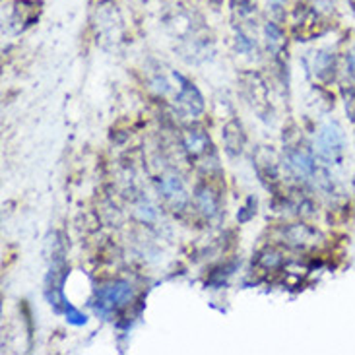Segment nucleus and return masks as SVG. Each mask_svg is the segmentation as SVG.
Masks as SVG:
<instances>
[{"mask_svg": "<svg viewBox=\"0 0 355 355\" xmlns=\"http://www.w3.org/2000/svg\"><path fill=\"white\" fill-rule=\"evenodd\" d=\"M245 132H243V126L237 121H230L227 125L223 126V144L230 155H241L243 154V148H245Z\"/></svg>", "mask_w": 355, "mask_h": 355, "instance_id": "9d476101", "label": "nucleus"}, {"mask_svg": "<svg viewBox=\"0 0 355 355\" xmlns=\"http://www.w3.org/2000/svg\"><path fill=\"white\" fill-rule=\"evenodd\" d=\"M311 70L315 72V76L318 80H330L334 78V72H336V58H334V53L330 51H318L313 57V62H311Z\"/></svg>", "mask_w": 355, "mask_h": 355, "instance_id": "9b49d317", "label": "nucleus"}, {"mask_svg": "<svg viewBox=\"0 0 355 355\" xmlns=\"http://www.w3.org/2000/svg\"><path fill=\"white\" fill-rule=\"evenodd\" d=\"M264 37H266V45H268L272 57H279L286 49V35H284L282 28L274 21H268L264 28Z\"/></svg>", "mask_w": 355, "mask_h": 355, "instance_id": "f8f14e48", "label": "nucleus"}, {"mask_svg": "<svg viewBox=\"0 0 355 355\" xmlns=\"http://www.w3.org/2000/svg\"><path fill=\"white\" fill-rule=\"evenodd\" d=\"M175 78L179 80V92H177V99L175 103L179 107L182 115L189 116V119H196L198 115H202L204 111V97L198 92V87L192 84L191 80H187L181 74H175Z\"/></svg>", "mask_w": 355, "mask_h": 355, "instance_id": "20e7f679", "label": "nucleus"}, {"mask_svg": "<svg viewBox=\"0 0 355 355\" xmlns=\"http://www.w3.org/2000/svg\"><path fill=\"white\" fill-rule=\"evenodd\" d=\"M346 154V135L336 121L322 125L317 136V155L327 165H338Z\"/></svg>", "mask_w": 355, "mask_h": 355, "instance_id": "f03ea898", "label": "nucleus"}, {"mask_svg": "<svg viewBox=\"0 0 355 355\" xmlns=\"http://www.w3.org/2000/svg\"><path fill=\"white\" fill-rule=\"evenodd\" d=\"M194 206H196V210L200 211L202 216L206 218V220H216L218 216L221 214V198L218 191L208 184V182H200V184H196V189H194Z\"/></svg>", "mask_w": 355, "mask_h": 355, "instance_id": "423d86ee", "label": "nucleus"}, {"mask_svg": "<svg viewBox=\"0 0 355 355\" xmlns=\"http://www.w3.org/2000/svg\"><path fill=\"white\" fill-rule=\"evenodd\" d=\"M210 2H214V4H221L223 0H210Z\"/></svg>", "mask_w": 355, "mask_h": 355, "instance_id": "a211bd4d", "label": "nucleus"}, {"mask_svg": "<svg viewBox=\"0 0 355 355\" xmlns=\"http://www.w3.org/2000/svg\"><path fill=\"white\" fill-rule=\"evenodd\" d=\"M64 315H67L68 322H72V324H76V327H82V324H86L87 317L86 315H82L78 309H74L70 303H68V307L64 309Z\"/></svg>", "mask_w": 355, "mask_h": 355, "instance_id": "2eb2a0df", "label": "nucleus"}, {"mask_svg": "<svg viewBox=\"0 0 355 355\" xmlns=\"http://www.w3.org/2000/svg\"><path fill=\"white\" fill-rule=\"evenodd\" d=\"M346 68H347V74H349L352 78H355V47L347 53Z\"/></svg>", "mask_w": 355, "mask_h": 355, "instance_id": "dca6fc26", "label": "nucleus"}, {"mask_svg": "<svg viewBox=\"0 0 355 355\" xmlns=\"http://www.w3.org/2000/svg\"><path fill=\"white\" fill-rule=\"evenodd\" d=\"M349 2H352V6H354V8H355V0H349Z\"/></svg>", "mask_w": 355, "mask_h": 355, "instance_id": "6ab92c4d", "label": "nucleus"}, {"mask_svg": "<svg viewBox=\"0 0 355 355\" xmlns=\"http://www.w3.org/2000/svg\"><path fill=\"white\" fill-rule=\"evenodd\" d=\"M286 167L288 171L299 181H307L317 173V162L311 150L297 146V148H289L286 152Z\"/></svg>", "mask_w": 355, "mask_h": 355, "instance_id": "39448f33", "label": "nucleus"}, {"mask_svg": "<svg viewBox=\"0 0 355 355\" xmlns=\"http://www.w3.org/2000/svg\"><path fill=\"white\" fill-rule=\"evenodd\" d=\"M136 291L130 282L126 279H116L109 282L105 286L97 289L96 295V311L101 317L111 318L113 315H119L126 305L132 303Z\"/></svg>", "mask_w": 355, "mask_h": 355, "instance_id": "f257e3e1", "label": "nucleus"}, {"mask_svg": "<svg viewBox=\"0 0 355 355\" xmlns=\"http://www.w3.org/2000/svg\"><path fill=\"white\" fill-rule=\"evenodd\" d=\"M97 35L101 37H116L119 31L116 29L121 28V18H119V10L116 6H97Z\"/></svg>", "mask_w": 355, "mask_h": 355, "instance_id": "6e6552de", "label": "nucleus"}, {"mask_svg": "<svg viewBox=\"0 0 355 355\" xmlns=\"http://www.w3.org/2000/svg\"><path fill=\"white\" fill-rule=\"evenodd\" d=\"M284 4H286V0H270V6H272V10H274V12H279Z\"/></svg>", "mask_w": 355, "mask_h": 355, "instance_id": "f3484780", "label": "nucleus"}, {"mask_svg": "<svg viewBox=\"0 0 355 355\" xmlns=\"http://www.w3.org/2000/svg\"><path fill=\"white\" fill-rule=\"evenodd\" d=\"M157 192L164 198V202L175 211H182L189 206V192L179 175L164 173L157 179Z\"/></svg>", "mask_w": 355, "mask_h": 355, "instance_id": "7ed1b4c3", "label": "nucleus"}, {"mask_svg": "<svg viewBox=\"0 0 355 355\" xmlns=\"http://www.w3.org/2000/svg\"><path fill=\"white\" fill-rule=\"evenodd\" d=\"M318 233L313 227H309L305 223H293L288 225L284 230V239L288 243L289 247H295V249H305L317 243Z\"/></svg>", "mask_w": 355, "mask_h": 355, "instance_id": "1a4fd4ad", "label": "nucleus"}, {"mask_svg": "<svg viewBox=\"0 0 355 355\" xmlns=\"http://www.w3.org/2000/svg\"><path fill=\"white\" fill-rule=\"evenodd\" d=\"M182 146H184V152L189 154L191 159L204 157L211 150L210 136L206 135V130H202L198 126H191V128L184 130V135H182Z\"/></svg>", "mask_w": 355, "mask_h": 355, "instance_id": "0eeeda50", "label": "nucleus"}, {"mask_svg": "<svg viewBox=\"0 0 355 355\" xmlns=\"http://www.w3.org/2000/svg\"><path fill=\"white\" fill-rule=\"evenodd\" d=\"M259 266L264 272H276L284 266V257H282V252H278L276 249H266L262 250L259 254Z\"/></svg>", "mask_w": 355, "mask_h": 355, "instance_id": "ddd939ff", "label": "nucleus"}, {"mask_svg": "<svg viewBox=\"0 0 355 355\" xmlns=\"http://www.w3.org/2000/svg\"><path fill=\"white\" fill-rule=\"evenodd\" d=\"M257 8V0H233V10L239 12V16H249Z\"/></svg>", "mask_w": 355, "mask_h": 355, "instance_id": "4468645a", "label": "nucleus"}]
</instances>
